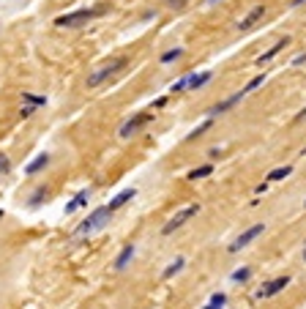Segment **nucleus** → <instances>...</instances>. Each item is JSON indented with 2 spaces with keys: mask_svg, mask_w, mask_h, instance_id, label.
<instances>
[{
  "mask_svg": "<svg viewBox=\"0 0 306 309\" xmlns=\"http://www.w3.org/2000/svg\"><path fill=\"white\" fill-rule=\"evenodd\" d=\"M110 219H112V211L107 208V205H101V208L90 211V214L85 216V219L79 222V225H76L74 235H79V238H85V235H93V232L104 230V227L110 225Z\"/></svg>",
  "mask_w": 306,
  "mask_h": 309,
  "instance_id": "1",
  "label": "nucleus"
},
{
  "mask_svg": "<svg viewBox=\"0 0 306 309\" xmlns=\"http://www.w3.org/2000/svg\"><path fill=\"white\" fill-rule=\"evenodd\" d=\"M126 66H129V58H115L112 63H107V66H101L99 72H93L88 77V88H99V85H104V82H110V79H115L120 72H123Z\"/></svg>",
  "mask_w": 306,
  "mask_h": 309,
  "instance_id": "2",
  "label": "nucleus"
},
{
  "mask_svg": "<svg viewBox=\"0 0 306 309\" xmlns=\"http://www.w3.org/2000/svg\"><path fill=\"white\" fill-rule=\"evenodd\" d=\"M99 11L101 8H79V11H71V14H66V17H58L55 25H58V28H79V25L90 22Z\"/></svg>",
  "mask_w": 306,
  "mask_h": 309,
  "instance_id": "3",
  "label": "nucleus"
},
{
  "mask_svg": "<svg viewBox=\"0 0 306 309\" xmlns=\"http://www.w3.org/2000/svg\"><path fill=\"white\" fill-rule=\"evenodd\" d=\"M197 214H200V205H197V202L186 205V208H183V211H178V214L172 216V219L167 222L164 227H161V235H172V232H175V230H181V227L186 225V222L191 219V216H197Z\"/></svg>",
  "mask_w": 306,
  "mask_h": 309,
  "instance_id": "4",
  "label": "nucleus"
},
{
  "mask_svg": "<svg viewBox=\"0 0 306 309\" xmlns=\"http://www.w3.org/2000/svg\"><path fill=\"white\" fill-rule=\"evenodd\" d=\"M151 120H153V115H151V113H137V115H131V118L126 120L123 126H120V131H118V134L123 137V140H131V137H137V134H140V131L145 129V126L151 123Z\"/></svg>",
  "mask_w": 306,
  "mask_h": 309,
  "instance_id": "5",
  "label": "nucleus"
},
{
  "mask_svg": "<svg viewBox=\"0 0 306 309\" xmlns=\"http://www.w3.org/2000/svg\"><path fill=\"white\" fill-rule=\"evenodd\" d=\"M263 232H265V225H252V227H249V230H243L241 235H238L235 241H232V244H230V252H232V255H235V252L246 249V246L252 244V241H257V238L263 235Z\"/></svg>",
  "mask_w": 306,
  "mask_h": 309,
  "instance_id": "6",
  "label": "nucleus"
},
{
  "mask_svg": "<svg viewBox=\"0 0 306 309\" xmlns=\"http://www.w3.org/2000/svg\"><path fill=\"white\" fill-rule=\"evenodd\" d=\"M287 285H290V276H287V273H284V276H276V279H268L265 285H260L257 298H260V301H268V298L279 296V293H282Z\"/></svg>",
  "mask_w": 306,
  "mask_h": 309,
  "instance_id": "7",
  "label": "nucleus"
},
{
  "mask_svg": "<svg viewBox=\"0 0 306 309\" xmlns=\"http://www.w3.org/2000/svg\"><path fill=\"white\" fill-rule=\"evenodd\" d=\"M134 255H137V246H134V244H126L123 249L118 252V257L112 260V268H115V271H126V268H129V263L134 260Z\"/></svg>",
  "mask_w": 306,
  "mask_h": 309,
  "instance_id": "8",
  "label": "nucleus"
},
{
  "mask_svg": "<svg viewBox=\"0 0 306 309\" xmlns=\"http://www.w3.org/2000/svg\"><path fill=\"white\" fill-rule=\"evenodd\" d=\"M290 41H293V39H290V36L279 39V41H276V44H273V47H268V49H265V52H263V55H260V58H257V60H254V63H257V66L268 63V60H271V58H276V55H279V52H282V49H287V47H290Z\"/></svg>",
  "mask_w": 306,
  "mask_h": 309,
  "instance_id": "9",
  "label": "nucleus"
},
{
  "mask_svg": "<svg viewBox=\"0 0 306 309\" xmlns=\"http://www.w3.org/2000/svg\"><path fill=\"white\" fill-rule=\"evenodd\" d=\"M134 197H137V192H134V189H123V192H118V194H115L110 202H107V208H110L112 214H115V211H120V208L126 205V202H131Z\"/></svg>",
  "mask_w": 306,
  "mask_h": 309,
  "instance_id": "10",
  "label": "nucleus"
},
{
  "mask_svg": "<svg viewBox=\"0 0 306 309\" xmlns=\"http://www.w3.org/2000/svg\"><path fill=\"white\" fill-rule=\"evenodd\" d=\"M263 17H265V6L260 3V6H254L252 11H249L246 17H243L241 22H238V30H249V28H254V25H257Z\"/></svg>",
  "mask_w": 306,
  "mask_h": 309,
  "instance_id": "11",
  "label": "nucleus"
},
{
  "mask_svg": "<svg viewBox=\"0 0 306 309\" xmlns=\"http://www.w3.org/2000/svg\"><path fill=\"white\" fill-rule=\"evenodd\" d=\"M49 159H52V156H49L47 151H44V154H38L28 167H25V175H38L41 170H47V167H49Z\"/></svg>",
  "mask_w": 306,
  "mask_h": 309,
  "instance_id": "12",
  "label": "nucleus"
},
{
  "mask_svg": "<svg viewBox=\"0 0 306 309\" xmlns=\"http://www.w3.org/2000/svg\"><path fill=\"white\" fill-rule=\"evenodd\" d=\"M88 197H90V192H88V189H79L69 202H66V214H74V211L85 208V205H88Z\"/></svg>",
  "mask_w": 306,
  "mask_h": 309,
  "instance_id": "13",
  "label": "nucleus"
},
{
  "mask_svg": "<svg viewBox=\"0 0 306 309\" xmlns=\"http://www.w3.org/2000/svg\"><path fill=\"white\" fill-rule=\"evenodd\" d=\"M213 79V72H200V74H189V88L186 90H197V88H205L208 82Z\"/></svg>",
  "mask_w": 306,
  "mask_h": 309,
  "instance_id": "14",
  "label": "nucleus"
},
{
  "mask_svg": "<svg viewBox=\"0 0 306 309\" xmlns=\"http://www.w3.org/2000/svg\"><path fill=\"white\" fill-rule=\"evenodd\" d=\"M243 96H246V93H243V90H241V93H232V96H230L227 101H222V104H216V107L211 110V118H213V115H222V113H227V110H232V107H235V104H238V101L243 99Z\"/></svg>",
  "mask_w": 306,
  "mask_h": 309,
  "instance_id": "15",
  "label": "nucleus"
},
{
  "mask_svg": "<svg viewBox=\"0 0 306 309\" xmlns=\"http://www.w3.org/2000/svg\"><path fill=\"white\" fill-rule=\"evenodd\" d=\"M183 268H186V257H175V260H172L170 266L161 271V279H172V276H175V273H181Z\"/></svg>",
  "mask_w": 306,
  "mask_h": 309,
  "instance_id": "16",
  "label": "nucleus"
},
{
  "mask_svg": "<svg viewBox=\"0 0 306 309\" xmlns=\"http://www.w3.org/2000/svg\"><path fill=\"white\" fill-rule=\"evenodd\" d=\"M47 197H49V189L47 186H38V189H33V194L28 197V205L30 208H38L41 202H47Z\"/></svg>",
  "mask_w": 306,
  "mask_h": 309,
  "instance_id": "17",
  "label": "nucleus"
},
{
  "mask_svg": "<svg viewBox=\"0 0 306 309\" xmlns=\"http://www.w3.org/2000/svg\"><path fill=\"white\" fill-rule=\"evenodd\" d=\"M224 307H227V293H213L202 309H224Z\"/></svg>",
  "mask_w": 306,
  "mask_h": 309,
  "instance_id": "18",
  "label": "nucleus"
},
{
  "mask_svg": "<svg viewBox=\"0 0 306 309\" xmlns=\"http://www.w3.org/2000/svg\"><path fill=\"white\" fill-rule=\"evenodd\" d=\"M22 101H25V104H28V107L38 110V107H44V104H47V96H33V93H22Z\"/></svg>",
  "mask_w": 306,
  "mask_h": 309,
  "instance_id": "19",
  "label": "nucleus"
},
{
  "mask_svg": "<svg viewBox=\"0 0 306 309\" xmlns=\"http://www.w3.org/2000/svg\"><path fill=\"white\" fill-rule=\"evenodd\" d=\"M249 276H252V268H249V266H241L238 271H232V276H230V279L235 282V285H243V282H249Z\"/></svg>",
  "mask_w": 306,
  "mask_h": 309,
  "instance_id": "20",
  "label": "nucleus"
},
{
  "mask_svg": "<svg viewBox=\"0 0 306 309\" xmlns=\"http://www.w3.org/2000/svg\"><path fill=\"white\" fill-rule=\"evenodd\" d=\"M211 173H213V164H202V167H197V170H191V173H189V181H200V178H208Z\"/></svg>",
  "mask_w": 306,
  "mask_h": 309,
  "instance_id": "21",
  "label": "nucleus"
},
{
  "mask_svg": "<svg viewBox=\"0 0 306 309\" xmlns=\"http://www.w3.org/2000/svg\"><path fill=\"white\" fill-rule=\"evenodd\" d=\"M290 173H293V167H290V164L276 167V170H271V173H268V181H284Z\"/></svg>",
  "mask_w": 306,
  "mask_h": 309,
  "instance_id": "22",
  "label": "nucleus"
},
{
  "mask_svg": "<svg viewBox=\"0 0 306 309\" xmlns=\"http://www.w3.org/2000/svg\"><path fill=\"white\" fill-rule=\"evenodd\" d=\"M181 55H183V49H181V47H175V49H167V52L161 55L159 60H161V63H164V66H170V63H175V60L181 58Z\"/></svg>",
  "mask_w": 306,
  "mask_h": 309,
  "instance_id": "23",
  "label": "nucleus"
},
{
  "mask_svg": "<svg viewBox=\"0 0 306 309\" xmlns=\"http://www.w3.org/2000/svg\"><path fill=\"white\" fill-rule=\"evenodd\" d=\"M263 82H265V74H260V77H254L252 82H249L246 88H243V93H252V90H257V88H260V85H263Z\"/></svg>",
  "mask_w": 306,
  "mask_h": 309,
  "instance_id": "24",
  "label": "nucleus"
},
{
  "mask_svg": "<svg viewBox=\"0 0 306 309\" xmlns=\"http://www.w3.org/2000/svg\"><path fill=\"white\" fill-rule=\"evenodd\" d=\"M211 126H213L211 120H205V123H202V126H197V129L191 131V134H189V140H197V137H200V134H205V131L211 129Z\"/></svg>",
  "mask_w": 306,
  "mask_h": 309,
  "instance_id": "25",
  "label": "nucleus"
},
{
  "mask_svg": "<svg viewBox=\"0 0 306 309\" xmlns=\"http://www.w3.org/2000/svg\"><path fill=\"white\" fill-rule=\"evenodd\" d=\"M8 170H11V159H8V154H0V175H6Z\"/></svg>",
  "mask_w": 306,
  "mask_h": 309,
  "instance_id": "26",
  "label": "nucleus"
},
{
  "mask_svg": "<svg viewBox=\"0 0 306 309\" xmlns=\"http://www.w3.org/2000/svg\"><path fill=\"white\" fill-rule=\"evenodd\" d=\"M186 88H189V77H181V79H178V82L172 85L170 90H172V93H181V90H186Z\"/></svg>",
  "mask_w": 306,
  "mask_h": 309,
  "instance_id": "27",
  "label": "nucleus"
},
{
  "mask_svg": "<svg viewBox=\"0 0 306 309\" xmlns=\"http://www.w3.org/2000/svg\"><path fill=\"white\" fill-rule=\"evenodd\" d=\"M167 107V96H161V99L153 101V110H164Z\"/></svg>",
  "mask_w": 306,
  "mask_h": 309,
  "instance_id": "28",
  "label": "nucleus"
},
{
  "mask_svg": "<svg viewBox=\"0 0 306 309\" xmlns=\"http://www.w3.org/2000/svg\"><path fill=\"white\" fill-rule=\"evenodd\" d=\"M189 0H170V8H183Z\"/></svg>",
  "mask_w": 306,
  "mask_h": 309,
  "instance_id": "29",
  "label": "nucleus"
},
{
  "mask_svg": "<svg viewBox=\"0 0 306 309\" xmlns=\"http://www.w3.org/2000/svg\"><path fill=\"white\" fill-rule=\"evenodd\" d=\"M306 63V55H295L293 58V66H304Z\"/></svg>",
  "mask_w": 306,
  "mask_h": 309,
  "instance_id": "30",
  "label": "nucleus"
},
{
  "mask_svg": "<svg viewBox=\"0 0 306 309\" xmlns=\"http://www.w3.org/2000/svg\"><path fill=\"white\" fill-rule=\"evenodd\" d=\"M265 192H268V184H260L257 189H254V194H265Z\"/></svg>",
  "mask_w": 306,
  "mask_h": 309,
  "instance_id": "31",
  "label": "nucleus"
},
{
  "mask_svg": "<svg viewBox=\"0 0 306 309\" xmlns=\"http://www.w3.org/2000/svg\"><path fill=\"white\" fill-rule=\"evenodd\" d=\"M304 118H306V107H304V110H301V113H298V115H295V123H298V120H304Z\"/></svg>",
  "mask_w": 306,
  "mask_h": 309,
  "instance_id": "32",
  "label": "nucleus"
},
{
  "mask_svg": "<svg viewBox=\"0 0 306 309\" xmlns=\"http://www.w3.org/2000/svg\"><path fill=\"white\" fill-rule=\"evenodd\" d=\"M301 3H306V0H293V6H301Z\"/></svg>",
  "mask_w": 306,
  "mask_h": 309,
  "instance_id": "33",
  "label": "nucleus"
},
{
  "mask_svg": "<svg viewBox=\"0 0 306 309\" xmlns=\"http://www.w3.org/2000/svg\"><path fill=\"white\" fill-rule=\"evenodd\" d=\"M304 263H306V249H304Z\"/></svg>",
  "mask_w": 306,
  "mask_h": 309,
  "instance_id": "34",
  "label": "nucleus"
},
{
  "mask_svg": "<svg viewBox=\"0 0 306 309\" xmlns=\"http://www.w3.org/2000/svg\"><path fill=\"white\" fill-rule=\"evenodd\" d=\"M208 3H219V0H208Z\"/></svg>",
  "mask_w": 306,
  "mask_h": 309,
  "instance_id": "35",
  "label": "nucleus"
},
{
  "mask_svg": "<svg viewBox=\"0 0 306 309\" xmlns=\"http://www.w3.org/2000/svg\"><path fill=\"white\" fill-rule=\"evenodd\" d=\"M301 154H304V156H306V148H304V151H301Z\"/></svg>",
  "mask_w": 306,
  "mask_h": 309,
  "instance_id": "36",
  "label": "nucleus"
},
{
  "mask_svg": "<svg viewBox=\"0 0 306 309\" xmlns=\"http://www.w3.org/2000/svg\"><path fill=\"white\" fill-rule=\"evenodd\" d=\"M304 208H306V202H304Z\"/></svg>",
  "mask_w": 306,
  "mask_h": 309,
  "instance_id": "37",
  "label": "nucleus"
}]
</instances>
